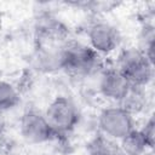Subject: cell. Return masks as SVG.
<instances>
[{"label": "cell", "mask_w": 155, "mask_h": 155, "mask_svg": "<svg viewBox=\"0 0 155 155\" xmlns=\"http://www.w3.org/2000/svg\"><path fill=\"white\" fill-rule=\"evenodd\" d=\"M102 68V56L88 45L68 40L61 48V70L69 75L85 78Z\"/></svg>", "instance_id": "1"}, {"label": "cell", "mask_w": 155, "mask_h": 155, "mask_svg": "<svg viewBox=\"0 0 155 155\" xmlns=\"http://www.w3.org/2000/svg\"><path fill=\"white\" fill-rule=\"evenodd\" d=\"M116 68L136 88L147 87L154 76V63L137 47H127L120 51Z\"/></svg>", "instance_id": "2"}, {"label": "cell", "mask_w": 155, "mask_h": 155, "mask_svg": "<svg viewBox=\"0 0 155 155\" xmlns=\"http://www.w3.org/2000/svg\"><path fill=\"white\" fill-rule=\"evenodd\" d=\"M44 115L58 137L71 133L80 121V111L76 104L67 96L54 97Z\"/></svg>", "instance_id": "3"}, {"label": "cell", "mask_w": 155, "mask_h": 155, "mask_svg": "<svg viewBox=\"0 0 155 155\" xmlns=\"http://www.w3.org/2000/svg\"><path fill=\"white\" fill-rule=\"evenodd\" d=\"M98 127L102 134L119 142L136 128L134 117L122 105H110L99 113Z\"/></svg>", "instance_id": "4"}, {"label": "cell", "mask_w": 155, "mask_h": 155, "mask_svg": "<svg viewBox=\"0 0 155 155\" xmlns=\"http://www.w3.org/2000/svg\"><path fill=\"white\" fill-rule=\"evenodd\" d=\"M19 132L27 142L33 144L48 143L58 138L47 122L44 113L35 109H29L22 114L19 120Z\"/></svg>", "instance_id": "5"}, {"label": "cell", "mask_w": 155, "mask_h": 155, "mask_svg": "<svg viewBox=\"0 0 155 155\" xmlns=\"http://www.w3.org/2000/svg\"><path fill=\"white\" fill-rule=\"evenodd\" d=\"M133 88L134 87L116 67L102 69L98 81V91L105 99L121 105Z\"/></svg>", "instance_id": "6"}, {"label": "cell", "mask_w": 155, "mask_h": 155, "mask_svg": "<svg viewBox=\"0 0 155 155\" xmlns=\"http://www.w3.org/2000/svg\"><path fill=\"white\" fill-rule=\"evenodd\" d=\"M88 46L101 56L110 54L116 51L121 44V34L119 29L109 22H93L87 31Z\"/></svg>", "instance_id": "7"}, {"label": "cell", "mask_w": 155, "mask_h": 155, "mask_svg": "<svg viewBox=\"0 0 155 155\" xmlns=\"http://www.w3.org/2000/svg\"><path fill=\"white\" fill-rule=\"evenodd\" d=\"M119 144L125 155H144L154 148L148 142L140 128L132 130L127 136L119 140Z\"/></svg>", "instance_id": "8"}, {"label": "cell", "mask_w": 155, "mask_h": 155, "mask_svg": "<svg viewBox=\"0 0 155 155\" xmlns=\"http://www.w3.org/2000/svg\"><path fill=\"white\" fill-rule=\"evenodd\" d=\"M87 151L88 155H125L117 140H114L101 132L90 140Z\"/></svg>", "instance_id": "9"}, {"label": "cell", "mask_w": 155, "mask_h": 155, "mask_svg": "<svg viewBox=\"0 0 155 155\" xmlns=\"http://www.w3.org/2000/svg\"><path fill=\"white\" fill-rule=\"evenodd\" d=\"M21 102L18 88L6 80H0V111L6 113L16 108Z\"/></svg>", "instance_id": "10"}, {"label": "cell", "mask_w": 155, "mask_h": 155, "mask_svg": "<svg viewBox=\"0 0 155 155\" xmlns=\"http://www.w3.org/2000/svg\"><path fill=\"white\" fill-rule=\"evenodd\" d=\"M154 44H155L154 25L150 23H144L138 34L137 48H139L153 63H154Z\"/></svg>", "instance_id": "11"}, {"label": "cell", "mask_w": 155, "mask_h": 155, "mask_svg": "<svg viewBox=\"0 0 155 155\" xmlns=\"http://www.w3.org/2000/svg\"><path fill=\"white\" fill-rule=\"evenodd\" d=\"M154 128H155V122H154V117L153 116H150L145 121V124L143 125V127L140 128V131L144 133L145 138L148 139V142L153 147H154V138H155V131H154Z\"/></svg>", "instance_id": "12"}, {"label": "cell", "mask_w": 155, "mask_h": 155, "mask_svg": "<svg viewBox=\"0 0 155 155\" xmlns=\"http://www.w3.org/2000/svg\"><path fill=\"white\" fill-rule=\"evenodd\" d=\"M6 126H7V122H6L5 113H1V111H0V136H2V134L5 133Z\"/></svg>", "instance_id": "13"}, {"label": "cell", "mask_w": 155, "mask_h": 155, "mask_svg": "<svg viewBox=\"0 0 155 155\" xmlns=\"http://www.w3.org/2000/svg\"><path fill=\"white\" fill-rule=\"evenodd\" d=\"M144 155H154V154H153V151H151V150H150V151H148V153H145V154H144Z\"/></svg>", "instance_id": "14"}]
</instances>
